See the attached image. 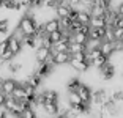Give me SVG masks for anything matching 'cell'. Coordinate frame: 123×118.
I'll return each mask as SVG.
<instances>
[{
  "label": "cell",
  "instance_id": "obj_1",
  "mask_svg": "<svg viewBox=\"0 0 123 118\" xmlns=\"http://www.w3.org/2000/svg\"><path fill=\"white\" fill-rule=\"evenodd\" d=\"M18 85H19V82H18V80H14V79H11V77L2 79V82H0V90H2L6 96H11Z\"/></svg>",
  "mask_w": 123,
  "mask_h": 118
},
{
  "label": "cell",
  "instance_id": "obj_2",
  "mask_svg": "<svg viewBox=\"0 0 123 118\" xmlns=\"http://www.w3.org/2000/svg\"><path fill=\"white\" fill-rule=\"evenodd\" d=\"M98 71H99V76H101L103 80H112L114 76H115V65L107 61V63H106L103 68H99Z\"/></svg>",
  "mask_w": 123,
  "mask_h": 118
},
{
  "label": "cell",
  "instance_id": "obj_3",
  "mask_svg": "<svg viewBox=\"0 0 123 118\" xmlns=\"http://www.w3.org/2000/svg\"><path fill=\"white\" fill-rule=\"evenodd\" d=\"M52 55V50L49 49V47H38V49L35 50V60L36 63H43V61H47V58Z\"/></svg>",
  "mask_w": 123,
  "mask_h": 118
},
{
  "label": "cell",
  "instance_id": "obj_4",
  "mask_svg": "<svg viewBox=\"0 0 123 118\" xmlns=\"http://www.w3.org/2000/svg\"><path fill=\"white\" fill-rule=\"evenodd\" d=\"M77 93H79V96L82 98V102L92 104V94H93V91H92V88H90L88 85H85V83H80L79 90H77Z\"/></svg>",
  "mask_w": 123,
  "mask_h": 118
},
{
  "label": "cell",
  "instance_id": "obj_5",
  "mask_svg": "<svg viewBox=\"0 0 123 118\" xmlns=\"http://www.w3.org/2000/svg\"><path fill=\"white\" fill-rule=\"evenodd\" d=\"M69 66H71L74 71H77V72H87L88 69L92 68V66L87 63V61L76 60V58H73V57H71V60H69Z\"/></svg>",
  "mask_w": 123,
  "mask_h": 118
},
{
  "label": "cell",
  "instance_id": "obj_6",
  "mask_svg": "<svg viewBox=\"0 0 123 118\" xmlns=\"http://www.w3.org/2000/svg\"><path fill=\"white\" fill-rule=\"evenodd\" d=\"M43 29H44V32L49 35V33H52V32H57V30H60V19L58 18H52V19H47L46 22L43 24Z\"/></svg>",
  "mask_w": 123,
  "mask_h": 118
},
{
  "label": "cell",
  "instance_id": "obj_7",
  "mask_svg": "<svg viewBox=\"0 0 123 118\" xmlns=\"http://www.w3.org/2000/svg\"><path fill=\"white\" fill-rule=\"evenodd\" d=\"M69 60H71V54H69L68 50H66V52H55V54H54V63H55V66L69 65Z\"/></svg>",
  "mask_w": 123,
  "mask_h": 118
},
{
  "label": "cell",
  "instance_id": "obj_8",
  "mask_svg": "<svg viewBox=\"0 0 123 118\" xmlns=\"http://www.w3.org/2000/svg\"><path fill=\"white\" fill-rule=\"evenodd\" d=\"M99 49H101L103 55H106V57H112L114 54H115V49H114V41H107V39H103L101 44H99Z\"/></svg>",
  "mask_w": 123,
  "mask_h": 118
},
{
  "label": "cell",
  "instance_id": "obj_9",
  "mask_svg": "<svg viewBox=\"0 0 123 118\" xmlns=\"http://www.w3.org/2000/svg\"><path fill=\"white\" fill-rule=\"evenodd\" d=\"M8 39H10V49L14 52L16 55H19L24 50V46H22V41H19L18 38H14L13 35H10L8 36Z\"/></svg>",
  "mask_w": 123,
  "mask_h": 118
},
{
  "label": "cell",
  "instance_id": "obj_10",
  "mask_svg": "<svg viewBox=\"0 0 123 118\" xmlns=\"http://www.w3.org/2000/svg\"><path fill=\"white\" fill-rule=\"evenodd\" d=\"M71 8H73V6H69V5H66V3H60L57 8H55V14H57L58 19L68 18L69 13H71Z\"/></svg>",
  "mask_w": 123,
  "mask_h": 118
},
{
  "label": "cell",
  "instance_id": "obj_11",
  "mask_svg": "<svg viewBox=\"0 0 123 118\" xmlns=\"http://www.w3.org/2000/svg\"><path fill=\"white\" fill-rule=\"evenodd\" d=\"M18 106H19V101H16L13 96H6L5 104H3V109L8 112V113H13V112L18 109Z\"/></svg>",
  "mask_w": 123,
  "mask_h": 118
},
{
  "label": "cell",
  "instance_id": "obj_12",
  "mask_svg": "<svg viewBox=\"0 0 123 118\" xmlns=\"http://www.w3.org/2000/svg\"><path fill=\"white\" fill-rule=\"evenodd\" d=\"M90 27H93V29H99V27H107V21H106L104 16H92Z\"/></svg>",
  "mask_w": 123,
  "mask_h": 118
},
{
  "label": "cell",
  "instance_id": "obj_13",
  "mask_svg": "<svg viewBox=\"0 0 123 118\" xmlns=\"http://www.w3.org/2000/svg\"><path fill=\"white\" fill-rule=\"evenodd\" d=\"M43 96L46 99V102H58L60 101V96H58V93L55 90H44Z\"/></svg>",
  "mask_w": 123,
  "mask_h": 118
},
{
  "label": "cell",
  "instance_id": "obj_14",
  "mask_svg": "<svg viewBox=\"0 0 123 118\" xmlns=\"http://www.w3.org/2000/svg\"><path fill=\"white\" fill-rule=\"evenodd\" d=\"M77 21L80 24H85V25H90L92 21V13L88 10H79V14H77Z\"/></svg>",
  "mask_w": 123,
  "mask_h": 118
},
{
  "label": "cell",
  "instance_id": "obj_15",
  "mask_svg": "<svg viewBox=\"0 0 123 118\" xmlns=\"http://www.w3.org/2000/svg\"><path fill=\"white\" fill-rule=\"evenodd\" d=\"M11 96L14 98L16 101H22V99H25L27 98V93H25V88H24V85H22L21 82H19V85L16 87V90L13 91V94Z\"/></svg>",
  "mask_w": 123,
  "mask_h": 118
},
{
  "label": "cell",
  "instance_id": "obj_16",
  "mask_svg": "<svg viewBox=\"0 0 123 118\" xmlns=\"http://www.w3.org/2000/svg\"><path fill=\"white\" fill-rule=\"evenodd\" d=\"M88 35H85V33H82V32H76V33H73V41L74 43H79V44H85L87 46V43H88Z\"/></svg>",
  "mask_w": 123,
  "mask_h": 118
},
{
  "label": "cell",
  "instance_id": "obj_17",
  "mask_svg": "<svg viewBox=\"0 0 123 118\" xmlns=\"http://www.w3.org/2000/svg\"><path fill=\"white\" fill-rule=\"evenodd\" d=\"M80 80L77 77H71L68 80V82H66V90H68V91H77V90H79V87H80Z\"/></svg>",
  "mask_w": 123,
  "mask_h": 118
},
{
  "label": "cell",
  "instance_id": "obj_18",
  "mask_svg": "<svg viewBox=\"0 0 123 118\" xmlns=\"http://www.w3.org/2000/svg\"><path fill=\"white\" fill-rule=\"evenodd\" d=\"M87 50V46L85 44H79V43H74L73 41L71 44H69V49H68V52L69 54H77V52H85Z\"/></svg>",
  "mask_w": 123,
  "mask_h": 118
},
{
  "label": "cell",
  "instance_id": "obj_19",
  "mask_svg": "<svg viewBox=\"0 0 123 118\" xmlns=\"http://www.w3.org/2000/svg\"><path fill=\"white\" fill-rule=\"evenodd\" d=\"M68 102L69 106H77V104L82 102V98L79 96L77 91H68Z\"/></svg>",
  "mask_w": 123,
  "mask_h": 118
},
{
  "label": "cell",
  "instance_id": "obj_20",
  "mask_svg": "<svg viewBox=\"0 0 123 118\" xmlns=\"http://www.w3.org/2000/svg\"><path fill=\"white\" fill-rule=\"evenodd\" d=\"M14 57H16V54L11 49H8V50H5L3 54L0 55V61H2V63H10V61H13Z\"/></svg>",
  "mask_w": 123,
  "mask_h": 118
},
{
  "label": "cell",
  "instance_id": "obj_21",
  "mask_svg": "<svg viewBox=\"0 0 123 118\" xmlns=\"http://www.w3.org/2000/svg\"><path fill=\"white\" fill-rule=\"evenodd\" d=\"M6 65H8V71H10L11 74H18V72L22 69L21 61H10V63H6Z\"/></svg>",
  "mask_w": 123,
  "mask_h": 118
},
{
  "label": "cell",
  "instance_id": "obj_22",
  "mask_svg": "<svg viewBox=\"0 0 123 118\" xmlns=\"http://www.w3.org/2000/svg\"><path fill=\"white\" fill-rule=\"evenodd\" d=\"M107 61H109V57H106V55H101V57H98V58H95V60H93V68L99 69V68H103V66H104Z\"/></svg>",
  "mask_w": 123,
  "mask_h": 118
},
{
  "label": "cell",
  "instance_id": "obj_23",
  "mask_svg": "<svg viewBox=\"0 0 123 118\" xmlns=\"http://www.w3.org/2000/svg\"><path fill=\"white\" fill-rule=\"evenodd\" d=\"M65 36V33H63V30H57V32H52V33H49V38H51V41L52 43H58L62 38Z\"/></svg>",
  "mask_w": 123,
  "mask_h": 118
},
{
  "label": "cell",
  "instance_id": "obj_24",
  "mask_svg": "<svg viewBox=\"0 0 123 118\" xmlns=\"http://www.w3.org/2000/svg\"><path fill=\"white\" fill-rule=\"evenodd\" d=\"M8 25H10V19L5 18V19H0V33H8Z\"/></svg>",
  "mask_w": 123,
  "mask_h": 118
},
{
  "label": "cell",
  "instance_id": "obj_25",
  "mask_svg": "<svg viewBox=\"0 0 123 118\" xmlns=\"http://www.w3.org/2000/svg\"><path fill=\"white\" fill-rule=\"evenodd\" d=\"M111 96H112V99L115 101L117 104H118V102H123V91H122V90H117V91H114Z\"/></svg>",
  "mask_w": 123,
  "mask_h": 118
},
{
  "label": "cell",
  "instance_id": "obj_26",
  "mask_svg": "<svg viewBox=\"0 0 123 118\" xmlns=\"http://www.w3.org/2000/svg\"><path fill=\"white\" fill-rule=\"evenodd\" d=\"M8 49H10V39L6 38V39H3V41H0V55Z\"/></svg>",
  "mask_w": 123,
  "mask_h": 118
},
{
  "label": "cell",
  "instance_id": "obj_27",
  "mask_svg": "<svg viewBox=\"0 0 123 118\" xmlns=\"http://www.w3.org/2000/svg\"><path fill=\"white\" fill-rule=\"evenodd\" d=\"M114 49H115V52H123V41L122 39H115L114 41Z\"/></svg>",
  "mask_w": 123,
  "mask_h": 118
},
{
  "label": "cell",
  "instance_id": "obj_28",
  "mask_svg": "<svg viewBox=\"0 0 123 118\" xmlns=\"http://www.w3.org/2000/svg\"><path fill=\"white\" fill-rule=\"evenodd\" d=\"M114 36H115V39H120L123 36V29L122 27H114Z\"/></svg>",
  "mask_w": 123,
  "mask_h": 118
},
{
  "label": "cell",
  "instance_id": "obj_29",
  "mask_svg": "<svg viewBox=\"0 0 123 118\" xmlns=\"http://www.w3.org/2000/svg\"><path fill=\"white\" fill-rule=\"evenodd\" d=\"M112 27H122L123 29V16H118V18L115 19V22L112 24Z\"/></svg>",
  "mask_w": 123,
  "mask_h": 118
},
{
  "label": "cell",
  "instance_id": "obj_30",
  "mask_svg": "<svg viewBox=\"0 0 123 118\" xmlns=\"http://www.w3.org/2000/svg\"><path fill=\"white\" fill-rule=\"evenodd\" d=\"M69 3V6H73V8H79V5L82 3V0H66Z\"/></svg>",
  "mask_w": 123,
  "mask_h": 118
},
{
  "label": "cell",
  "instance_id": "obj_31",
  "mask_svg": "<svg viewBox=\"0 0 123 118\" xmlns=\"http://www.w3.org/2000/svg\"><path fill=\"white\" fill-rule=\"evenodd\" d=\"M5 99H6V94L0 90V107H3V104H5Z\"/></svg>",
  "mask_w": 123,
  "mask_h": 118
},
{
  "label": "cell",
  "instance_id": "obj_32",
  "mask_svg": "<svg viewBox=\"0 0 123 118\" xmlns=\"http://www.w3.org/2000/svg\"><path fill=\"white\" fill-rule=\"evenodd\" d=\"M0 118H8V112L3 107H0Z\"/></svg>",
  "mask_w": 123,
  "mask_h": 118
},
{
  "label": "cell",
  "instance_id": "obj_33",
  "mask_svg": "<svg viewBox=\"0 0 123 118\" xmlns=\"http://www.w3.org/2000/svg\"><path fill=\"white\" fill-rule=\"evenodd\" d=\"M117 11H118V14H120V16H123V2L118 5V6H117Z\"/></svg>",
  "mask_w": 123,
  "mask_h": 118
},
{
  "label": "cell",
  "instance_id": "obj_34",
  "mask_svg": "<svg viewBox=\"0 0 123 118\" xmlns=\"http://www.w3.org/2000/svg\"><path fill=\"white\" fill-rule=\"evenodd\" d=\"M104 2H107V3H112V0H104Z\"/></svg>",
  "mask_w": 123,
  "mask_h": 118
},
{
  "label": "cell",
  "instance_id": "obj_35",
  "mask_svg": "<svg viewBox=\"0 0 123 118\" xmlns=\"http://www.w3.org/2000/svg\"><path fill=\"white\" fill-rule=\"evenodd\" d=\"M14 2H18V3H19V2H21V0H14Z\"/></svg>",
  "mask_w": 123,
  "mask_h": 118
},
{
  "label": "cell",
  "instance_id": "obj_36",
  "mask_svg": "<svg viewBox=\"0 0 123 118\" xmlns=\"http://www.w3.org/2000/svg\"><path fill=\"white\" fill-rule=\"evenodd\" d=\"M120 39H122V41H123V36H122V38H120Z\"/></svg>",
  "mask_w": 123,
  "mask_h": 118
},
{
  "label": "cell",
  "instance_id": "obj_37",
  "mask_svg": "<svg viewBox=\"0 0 123 118\" xmlns=\"http://www.w3.org/2000/svg\"><path fill=\"white\" fill-rule=\"evenodd\" d=\"M0 82H2V79H0Z\"/></svg>",
  "mask_w": 123,
  "mask_h": 118
},
{
  "label": "cell",
  "instance_id": "obj_38",
  "mask_svg": "<svg viewBox=\"0 0 123 118\" xmlns=\"http://www.w3.org/2000/svg\"><path fill=\"white\" fill-rule=\"evenodd\" d=\"M0 8H2V6H0Z\"/></svg>",
  "mask_w": 123,
  "mask_h": 118
}]
</instances>
